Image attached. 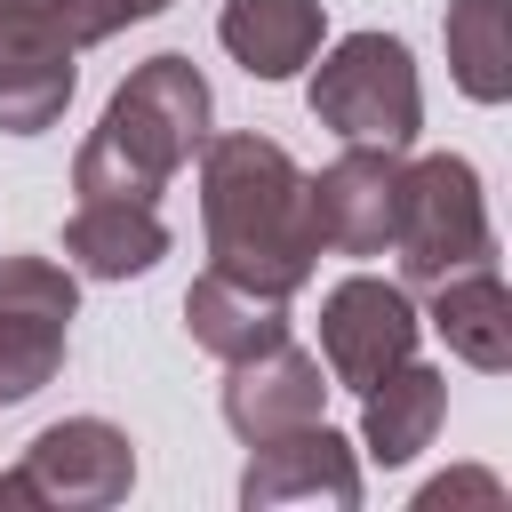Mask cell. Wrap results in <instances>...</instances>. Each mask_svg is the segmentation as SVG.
<instances>
[{"label":"cell","mask_w":512,"mask_h":512,"mask_svg":"<svg viewBox=\"0 0 512 512\" xmlns=\"http://www.w3.org/2000/svg\"><path fill=\"white\" fill-rule=\"evenodd\" d=\"M432 328L440 344L480 368V376H504L512 368V296H504V272L496 264H472V272H448L432 288Z\"/></svg>","instance_id":"obj_14"},{"label":"cell","mask_w":512,"mask_h":512,"mask_svg":"<svg viewBox=\"0 0 512 512\" xmlns=\"http://www.w3.org/2000/svg\"><path fill=\"white\" fill-rule=\"evenodd\" d=\"M200 224H208V272L256 288V296H296L320 264V232L304 208V168L288 160V144L232 128V136H200Z\"/></svg>","instance_id":"obj_1"},{"label":"cell","mask_w":512,"mask_h":512,"mask_svg":"<svg viewBox=\"0 0 512 512\" xmlns=\"http://www.w3.org/2000/svg\"><path fill=\"white\" fill-rule=\"evenodd\" d=\"M232 376H224V424L256 448V440H272V432H296V424H312L320 416V400H328V368L304 352V344H264V352H248V360H224Z\"/></svg>","instance_id":"obj_11"},{"label":"cell","mask_w":512,"mask_h":512,"mask_svg":"<svg viewBox=\"0 0 512 512\" xmlns=\"http://www.w3.org/2000/svg\"><path fill=\"white\" fill-rule=\"evenodd\" d=\"M320 32H328L320 0H224V16H216V40H224L256 80L304 72V64L320 56Z\"/></svg>","instance_id":"obj_15"},{"label":"cell","mask_w":512,"mask_h":512,"mask_svg":"<svg viewBox=\"0 0 512 512\" xmlns=\"http://www.w3.org/2000/svg\"><path fill=\"white\" fill-rule=\"evenodd\" d=\"M168 256V224L152 200H72L64 216V264L88 280H136Z\"/></svg>","instance_id":"obj_12"},{"label":"cell","mask_w":512,"mask_h":512,"mask_svg":"<svg viewBox=\"0 0 512 512\" xmlns=\"http://www.w3.org/2000/svg\"><path fill=\"white\" fill-rule=\"evenodd\" d=\"M160 8H168V0H48V16L64 24V40H72V48L112 40V32H128V24L160 16Z\"/></svg>","instance_id":"obj_18"},{"label":"cell","mask_w":512,"mask_h":512,"mask_svg":"<svg viewBox=\"0 0 512 512\" xmlns=\"http://www.w3.org/2000/svg\"><path fill=\"white\" fill-rule=\"evenodd\" d=\"M80 280L56 256H0V408L56 384Z\"/></svg>","instance_id":"obj_6"},{"label":"cell","mask_w":512,"mask_h":512,"mask_svg":"<svg viewBox=\"0 0 512 512\" xmlns=\"http://www.w3.org/2000/svg\"><path fill=\"white\" fill-rule=\"evenodd\" d=\"M72 40L48 16V0H0V128L40 136L72 104Z\"/></svg>","instance_id":"obj_9"},{"label":"cell","mask_w":512,"mask_h":512,"mask_svg":"<svg viewBox=\"0 0 512 512\" xmlns=\"http://www.w3.org/2000/svg\"><path fill=\"white\" fill-rule=\"evenodd\" d=\"M208 112L216 104H208V80L192 56H144L112 88L88 144L72 152V200H152L160 208L168 176L200 152Z\"/></svg>","instance_id":"obj_2"},{"label":"cell","mask_w":512,"mask_h":512,"mask_svg":"<svg viewBox=\"0 0 512 512\" xmlns=\"http://www.w3.org/2000/svg\"><path fill=\"white\" fill-rule=\"evenodd\" d=\"M440 504H504V488H496L488 472H440V480L416 496V512H440Z\"/></svg>","instance_id":"obj_19"},{"label":"cell","mask_w":512,"mask_h":512,"mask_svg":"<svg viewBox=\"0 0 512 512\" xmlns=\"http://www.w3.org/2000/svg\"><path fill=\"white\" fill-rule=\"evenodd\" d=\"M136 488V440L104 416H64L48 424L8 472L0 504H56V512H104Z\"/></svg>","instance_id":"obj_5"},{"label":"cell","mask_w":512,"mask_h":512,"mask_svg":"<svg viewBox=\"0 0 512 512\" xmlns=\"http://www.w3.org/2000/svg\"><path fill=\"white\" fill-rule=\"evenodd\" d=\"M416 304H408V288L400 280H376V272H352V280H336L328 296H320V360H328V376L336 384H352V392H368L384 368H400L408 352H416Z\"/></svg>","instance_id":"obj_7"},{"label":"cell","mask_w":512,"mask_h":512,"mask_svg":"<svg viewBox=\"0 0 512 512\" xmlns=\"http://www.w3.org/2000/svg\"><path fill=\"white\" fill-rule=\"evenodd\" d=\"M392 200H400V152L392 144H344L320 176H304V208L328 256H384L392 248Z\"/></svg>","instance_id":"obj_8"},{"label":"cell","mask_w":512,"mask_h":512,"mask_svg":"<svg viewBox=\"0 0 512 512\" xmlns=\"http://www.w3.org/2000/svg\"><path fill=\"white\" fill-rule=\"evenodd\" d=\"M392 256H400V288H440L448 272L496 264V232H488V200L464 152H424L400 160V200H392Z\"/></svg>","instance_id":"obj_3"},{"label":"cell","mask_w":512,"mask_h":512,"mask_svg":"<svg viewBox=\"0 0 512 512\" xmlns=\"http://www.w3.org/2000/svg\"><path fill=\"white\" fill-rule=\"evenodd\" d=\"M504 0H448V24H440V40H448V72H456V88L472 96V104H504L512 96V32H504Z\"/></svg>","instance_id":"obj_17"},{"label":"cell","mask_w":512,"mask_h":512,"mask_svg":"<svg viewBox=\"0 0 512 512\" xmlns=\"http://www.w3.org/2000/svg\"><path fill=\"white\" fill-rule=\"evenodd\" d=\"M440 416H448V376L424 368L416 352H408L400 368H384V376L360 392V440H368L376 464H408V456H424L432 432H440Z\"/></svg>","instance_id":"obj_13"},{"label":"cell","mask_w":512,"mask_h":512,"mask_svg":"<svg viewBox=\"0 0 512 512\" xmlns=\"http://www.w3.org/2000/svg\"><path fill=\"white\" fill-rule=\"evenodd\" d=\"M312 120L344 144H392L408 152L424 128V80L400 32H344L312 72Z\"/></svg>","instance_id":"obj_4"},{"label":"cell","mask_w":512,"mask_h":512,"mask_svg":"<svg viewBox=\"0 0 512 512\" xmlns=\"http://www.w3.org/2000/svg\"><path fill=\"white\" fill-rule=\"evenodd\" d=\"M240 504L264 512V504H360V464H352V440L328 432L320 416L296 424V432H272L248 448V472H240Z\"/></svg>","instance_id":"obj_10"},{"label":"cell","mask_w":512,"mask_h":512,"mask_svg":"<svg viewBox=\"0 0 512 512\" xmlns=\"http://www.w3.org/2000/svg\"><path fill=\"white\" fill-rule=\"evenodd\" d=\"M184 328H192L200 352L248 360V352H264V344L288 336V304H280V296H256V288H240V280H224V272H200V280L184 288Z\"/></svg>","instance_id":"obj_16"}]
</instances>
